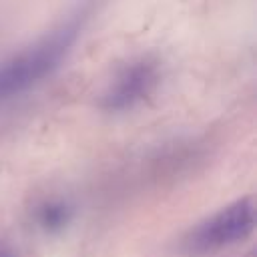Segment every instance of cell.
Listing matches in <instances>:
<instances>
[{"label": "cell", "instance_id": "cell-5", "mask_svg": "<svg viewBox=\"0 0 257 257\" xmlns=\"http://www.w3.org/2000/svg\"><path fill=\"white\" fill-rule=\"evenodd\" d=\"M0 257H16V255L12 253V249H10V247H6V245H2V243H0Z\"/></svg>", "mask_w": 257, "mask_h": 257}, {"label": "cell", "instance_id": "cell-2", "mask_svg": "<svg viewBox=\"0 0 257 257\" xmlns=\"http://www.w3.org/2000/svg\"><path fill=\"white\" fill-rule=\"evenodd\" d=\"M255 227V203L251 197L237 199L235 203L213 213L197 227H193L185 239L183 247L191 255H209L225 247H231L253 233Z\"/></svg>", "mask_w": 257, "mask_h": 257}, {"label": "cell", "instance_id": "cell-4", "mask_svg": "<svg viewBox=\"0 0 257 257\" xmlns=\"http://www.w3.org/2000/svg\"><path fill=\"white\" fill-rule=\"evenodd\" d=\"M72 217V209L64 201H44L34 209V221L36 225L46 233H58L62 231Z\"/></svg>", "mask_w": 257, "mask_h": 257}, {"label": "cell", "instance_id": "cell-3", "mask_svg": "<svg viewBox=\"0 0 257 257\" xmlns=\"http://www.w3.org/2000/svg\"><path fill=\"white\" fill-rule=\"evenodd\" d=\"M157 80H159V68L151 60H139L126 66L110 84V88L104 92L102 108L120 112L135 106L157 86Z\"/></svg>", "mask_w": 257, "mask_h": 257}, {"label": "cell", "instance_id": "cell-1", "mask_svg": "<svg viewBox=\"0 0 257 257\" xmlns=\"http://www.w3.org/2000/svg\"><path fill=\"white\" fill-rule=\"evenodd\" d=\"M96 10V0L78 4L60 24L0 64V100L12 98L52 74L72 50Z\"/></svg>", "mask_w": 257, "mask_h": 257}]
</instances>
